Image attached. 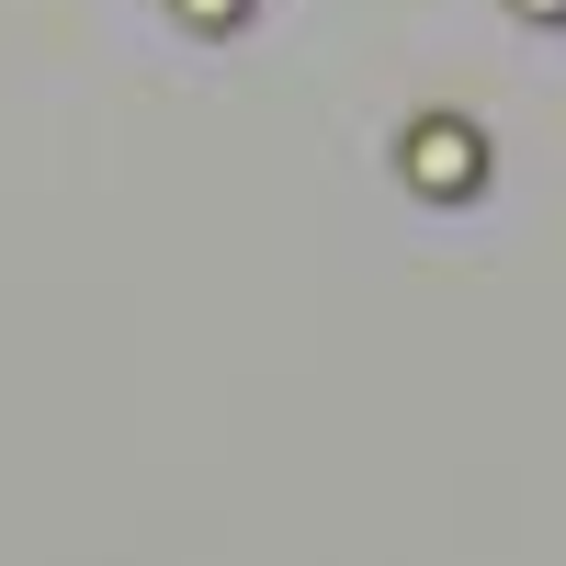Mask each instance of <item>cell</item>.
Returning a JSON list of instances; mask_svg holds the SVG:
<instances>
[{
    "mask_svg": "<svg viewBox=\"0 0 566 566\" xmlns=\"http://www.w3.org/2000/svg\"><path fill=\"white\" fill-rule=\"evenodd\" d=\"M476 170H488V148H476L464 125H419V136H408V181H419V193H464Z\"/></svg>",
    "mask_w": 566,
    "mask_h": 566,
    "instance_id": "1",
    "label": "cell"
},
{
    "mask_svg": "<svg viewBox=\"0 0 566 566\" xmlns=\"http://www.w3.org/2000/svg\"><path fill=\"white\" fill-rule=\"evenodd\" d=\"M522 12H566V0H522Z\"/></svg>",
    "mask_w": 566,
    "mask_h": 566,
    "instance_id": "3",
    "label": "cell"
},
{
    "mask_svg": "<svg viewBox=\"0 0 566 566\" xmlns=\"http://www.w3.org/2000/svg\"><path fill=\"white\" fill-rule=\"evenodd\" d=\"M181 12H193V34H227V23L250 12V0H181Z\"/></svg>",
    "mask_w": 566,
    "mask_h": 566,
    "instance_id": "2",
    "label": "cell"
}]
</instances>
